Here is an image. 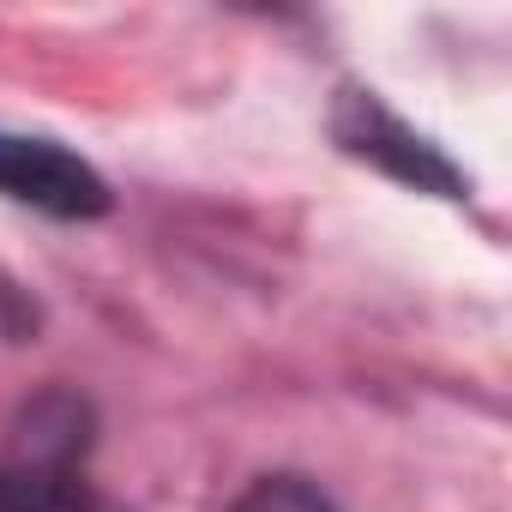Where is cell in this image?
<instances>
[{"label":"cell","instance_id":"obj_4","mask_svg":"<svg viewBox=\"0 0 512 512\" xmlns=\"http://www.w3.org/2000/svg\"><path fill=\"white\" fill-rule=\"evenodd\" d=\"M229 512H338V506L308 476H260Z\"/></svg>","mask_w":512,"mask_h":512},{"label":"cell","instance_id":"obj_3","mask_svg":"<svg viewBox=\"0 0 512 512\" xmlns=\"http://www.w3.org/2000/svg\"><path fill=\"white\" fill-rule=\"evenodd\" d=\"M0 512H121L97 494H85L73 476L61 470H37V464H0Z\"/></svg>","mask_w":512,"mask_h":512},{"label":"cell","instance_id":"obj_2","mask_svg":"<svg viewBox=\"0 0 512 512\" xmlns=\"http://www.w3.org/2000/svg\"><path fill=\"white\" fill-rule=\"evenodd\" d=\"M332 133H338V145L350 157H362V163H374V169H386V175H398V181H410L422 193H446V199L464 193V175L428 139H416L374 91H344L338 115H332Z\"/></svg>","mask_w":512,"mask_h":512},{"label":"cell","instance_id":"obj_1","mask_svg":"<svg viewBox=\"0 0 512 512\" xmlns=\"http://www.w3.org/2000/svg\"><path fill=\"white\" fill-rule=\"evenodd\" d=\"M0 199H19L49 217H103L109 181L55 139L0 133Z\"/></svg>","mask_w":512,"mask_h":512}]
</instances>
